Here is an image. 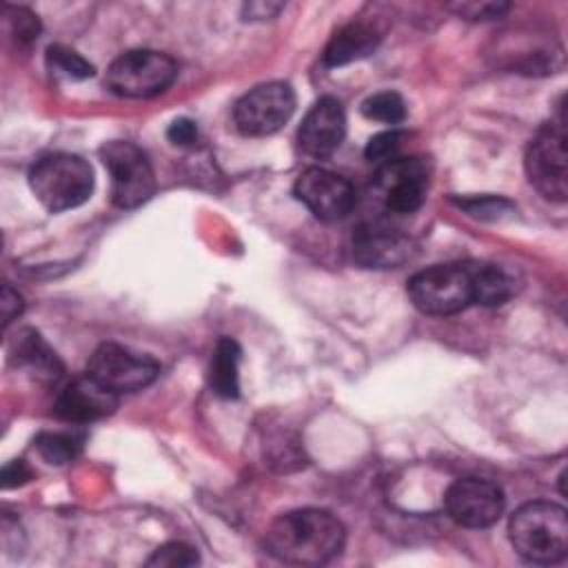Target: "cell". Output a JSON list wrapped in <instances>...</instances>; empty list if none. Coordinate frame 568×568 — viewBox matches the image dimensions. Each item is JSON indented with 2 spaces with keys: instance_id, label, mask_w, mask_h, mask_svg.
<instances>
[{
  "instance_id": "cell-1",
  "label": "cell",
  "mask_w": 568,
  "mask_h": 568,
  "mask_svg": "<svg viewBox=\"0 0 568 568\" xmlns=\"http://www.w3.org/2000/svg\"><path fill=\"white\" fill-rule=\"evenodd\" d=\"M344 537V526L333 513L322 508H300L271 524L266 548L280 561L320 566L342 550Z\"/></svg>"
},
{
  "instance_id": "cell-2",
  "label": "cell",
  "mask_w": 568,
  "mask_h": 568,
  "mask_svg": "<svg viewBox=\"0 0 568 568\" xmlns=\"http://www.w3.org/2000/svg\"><path fill=\"white\" fill-rule=\"evenodd\" d=\"M513 548L528 561L557 564L568 552V517L559 504L528 501L508 521Z\"/></svg>"
},
{
  "instance_id": "cell-3",
  "label": "cell",
  "mask_w": 568,
  "mask_h": 568,
  "mask_svg": "<svg viewBox=\"0 0 568 568\" xmlns=\"http://www.w3.org/2000/svg\"><path fill=\"white\" fill-rule=\"evenodd\" d=\"M29 184L49 213H60L75 209L91 197L93 169L80 155L49 153L33 164Z\"/></svg>"
},
{
  "instance_id": "cell-4",
  "label": "cell",
  "mask_w": 568,
  "mask_h": 568,
  "mask_svg": "<svg viewBox=\"0 0 568 568\" xmlns=\"http://www.w3.org/2000/svg\"><path fill=\"white\" fill-rule=\"evenodd\" d=\"M408 297L426 315H455L475 304L473 262L437 264L408 280Z\"/></svg>"
},
{
  "instance_id": "cell-5",
  "label": "cell",
  "mask_w": 568,
  "mask_h": 568,
  "mask_svg": "<svg viewBox=\"0 0 568 568\" xmlns=\"http://www.w3.org/2000/svg\"><path fill=\"white\" fill-rule=\"evenodd\" d=\"M178 75L171 55L153 49H133L118 55L106 69V87L122 98H153L164 93Z\"/></svg>"
},
{
  "instance_id": "cell-6",
  "label": "cell",
  "mask_w": 568,
  "mask_h": 568,
  "mask_svg": "<svg viewBox=\"0 0 568 568\" xmlns=\"http://www.w3.org/2000/svg\"><path fill=\"white\" fill-rule=\"evenodd\" d=\"M526 175L530 184L548 200L564 202L568 195V149L564 118L544 124L528 144Z\"/></svg>"
},
{
  "instance_id": "cell-7",
  "label": "cell",
  "mask_w": 568,
  "mask_h": 568,
  "mask_svg": "<svg viewBox=\"0 0 568 568\" xmlns=\"http://www.w3.org/2000/svg\"><path fill=\"white\" fill-rule=\"evenodd\" d=\"M111 175V202L120 209L144 204L155 191V175L140 146L124 140L106 142L100 151Z\"/></svg>"
},
{
  "instance_id": "cell-8",
  "label": "cell",
  "mask_w": 568,
  "mask_h": 568,
  "mask_svg": "<svg viewBox=\"0 0 568 568\" xmlns=\"http://www.w3.org/2000/svg\"><path fill=\"white\" fill-rule=\"evenodd\" d=\"M295 111V93L286 82H264L242 95L233 122L242 135L262 138L280 131Z\"/></svg>"
},
{
  "instance_id": "cell-9",
  "label": "cell",
  "mask_w": 568,
  "mask_h": 568,
  "mask_svg": "<svg viewBox=\"0 0 568 568\" xmlns=\"http://www.w3.org/2000/svg\"><path fill=\"white\" fill-rule=\"evenodd\" d=\"M87 373L113 393L142 390L155 382L160 364L142 353H133L120 344H100L87 364Z\"/></svg>"
},
{
  "instance_id": "cell-10",
  "label": "cell",
  "mask_w": 568,
  "mask_h": 568,
  "mask_svg": "<svg viewBox=\"0 0 568 568\" xmlns=\"http://www.w3.org/2000/svg\"><path fill=\"white\" fill-rule=\"evenodd\" d=\"M428 162L424 158H393L384 162L373 180V189L393 213H413L424 204L428 189Z\"/></svg>"
},
{
  "instance_id": "cell-11",
  "label": "cell",
  "mask_w": 568,
  "mask_h": 568,
  "mask_svg": "<svg viewBox=\"0 0 568 568\" xmlns=\"http://www.w3.org/2000/svg\"><path fill=\"white\" fill-rule=\"evenodd\" d=\"M448 517L464 528L493 526L504 513V493L481 477H464L450 484L444 497Z\"/></svg>"
},
{
  "instance_id": "cell-12",
  "label": "cell",
  "mask_w": 568,
  "mask_h": 568,
  "mask_svg": "<svg viewBox=\"0 0 568 568\" xmlns=\"http://www.w3.org/2000/svg\"><path fill=\"white\" fill-rule=\"evenodd\" d=\"M295 197L320 220H342L355 206V191L342 175L311 166L295 180Z\"/></svg>"
},
{
  "instance_id": "cell-13",
  "label": "cell",
  "mask_w": 568,
  "mask_h": 568,
  "mask_svg": "<svg viewBox=\"0 0 568 568\" xmlns=\"http://www.w3.org/2000/svg\"><path fill=\"white\" fill-rule=\"evenodd\" d=\"M118 408V393L95 382L89 373L71 379L58 395L53 413L69 424H91Z\"/></svg>"
},
{
  "instance_id": "cell-14",
  "label": "cell",
  "mask_w": 568,
  "mask_h": 568,
  "mask_svg": "<svg viewBox=\"0 0 568 568\" xmlns=\"http://www.w3.org/2000/svg\"><path fill=\"white\" fill-rule=\"evenodd\" d=\"M346 133V113L337 98H320L308 113L304 115L297 140L300 149L311 158L331 155L344 140Z\"/></svg>"
},
{
  "instance_id": "cell-15",
  "label": "cell",
  "mask_w": 568,
  "mask_h": 568,
  "mask_svg": "<svg viewBox=\"0 0 568 568\" xmlns=\"http://www.w3.org/2000/svg\"><path fill=\"white\" fill-rule=\"evenodd\" d=\"M353 255L366 268H393L410 257V242L390 226L366 224L353 237Z\"/></svg>"
},
{
  "instance_id": "cell-16",
  "label": "cell",
  "mask_w": 568,
  "mask_h": 568,
  "mask_svg": "<svg viewBox=\"0 0 568 568\" xmlns=\"http://www.w3.org/2000/svg\"><path fill=\"white\" fill-rule=\"evenodd\" d=\"M11 362L29 371L40 382H55L62 375V362L55 351L33 328H20L9 342Z\"/></svg>"
},
{
  "instance_id": "cell-17",
  "label": "cell",
  "mask_w": 568,
  "mask_h": 568,
  "mask_svg": "<svg viewBox=\"0 0 568 568\" xmlns=\"http://www.w3.org/2000/svg\"><path fill=\"white\" fill-rule=\"evenodd\" d=\"M379 42L377 31L364 22H348L337 29L324 51V62L328 67H342L362 60L375 51Z\"/></svg>"
},
{
  "instance_id": "cell-18",
  "label": "cell",
  "mask_w": 568,
  "mask_h": 568,
  "mask_svg": "<svg viewBox=\"0 0 568 568\" xmlns=\"http://www.w3.org/2000/svg\"><path fill=\"white\" fill-rule=\"evenodd\" d=\"M240 359L242 348L235 339L222 337L215 344L211 366H209V384L211 390L224 399H235L240 395Z\"/></svg>"
},
{
  "instance_id": "cell-19",
  "label": "cell",
  "mask_w": 568,
  "mask_h": 568,
  "mask_svg": "<svg viewBox=\"0 0 568 568\" xmlns=\"http://www.w3.org/2000/svg\"><path fill=\"white\" fill-rule=\"evenodd\" d=\"M473 291H475V304L499 306L508 302L510 295L515 293V282L501 266L473 262Z\"/></svg>"
},
{
  "instance_id": "cell-20",
  "label": "cell",
  "mask_w": 568,
  "mask_h": 568,
  "mask_svg": "<svg viewBox=\"0 0 568 568\" xmlns=\"http://www.w3.org/2000/svg\"><path fill=\"white\" fill-rule=\"evenodd\" d=\"M36 448L49 464L62 466L80 455L82 437L73 433H40L36 437Z\"/></svg>"
},
{
  "instance_id": "cell-21",
  "label": "cell",
  "mask_w": 568,
  "mask_h": 568,
  "mask_svg": "<svg viewBox=\"0 0 568 568\" xmlns=\"http://www.w3.org/2000/svg\"><path fill=\"white\" fill-rule=\"evenodd\" d=\"M362 113L368 120L384 122V124H399L406 118V104L404 98L395 91H379L368 95L362 102Z\"/></svg>"
},
{
  "instance_id": "cell-22",
  "label": "cell",
  "mask_w": 568,
  "mask_h": 568,
  "mask_svg": "<svg viewBox=\"0 0 568 568\" xmlns=\"http://www.w3.org/2000/svg\"><path fill=\"white\" fill-rule=\"evenodd\" d=\"M47 64L51 71L71 80H84L93 75V64L62 44H53L47 49Z\"/></svg>"
},
{
  "instance_id": "cell-23",
  "label": "cell",
  "mask_w": 568,
  "mask_h": 568,
  "mask_svg": "<svg viewBox=\"0 0 568 568\" xmlns=\"http://www.w3.org/2000/svg\"><path fill=\"white\" fill-rule=\"evenodd\" d=\"M200 557L195 552V548L180 544V541H171L160 546L149 559L146 566H155V568H184V566H193L197 564Z\"/></svg>"
},
{
  "instance_id": "cell-24",
  "label": "cell",
  "mask_w": 568,
  "mask_h": 568,
  "mask_svg": "<svg viewBox=\"0 0 568 568\" xmlns=\"http://www.w3.org/2000/svg\"><path fill=\"white\" fill-rule=\"evenodd\" d=\"M404 133L397 131V129H390V131H382L377 135H373L366 144V158L371 162H388L393 158H399V151L404 146Z\"/></svg>"
},
{
  "instance_id": "cell-25",
  "label": "cell",
  "mask_w": 568,
  "mask_h": 568,
  "mask_svg": "<svg viewBox=\"0 0 568 568\" xmlns=\"http://www.w3.org/2000/svg\"><path fill=\"white\" fill-rule=\"evenodd\" d=\"M459 209H464L468 215L479 217V220H499L501 215L513 211V204L504 197H493V195H484V197H462L457 200Z\"/></svg>"
},
{
  "instance_id": "cell-26",
  "label": "cell",
  "mask_w": 568,
  "mask_h": 568,
  "mask_svg": "<svg viewBox=\"0 0 568 568\" xmlns=\"http://www.w3.org/2000/svg\"><path fill=\"white\" fill-rule=\"evenodd\" d=\"M9 11H11V29H13V36L18 38V42H22V44L33 42L40 33L38 16H33L29 9H22V7H13Z\"/></svg>"
},
{
  "instance_id": "cell-27",
  "label": "cell",
  "mask_w": 568,
  "mask_h": 568,
  "mask_svg": "<svg viewBox=\"0 0 568 568\" xmlns=\"http://www.w3.org/2000/svg\"><path fill=\"white\" fill-rule=\"evenodd\" d=\"M166 138H169L173 144H178V146H189V144H193V142L197 140V126H195V122L189 120V118H178V120H173V122L169 124Z\"/></svg>"
},
{
  "instance_id": "cell-28",
  "label": "cell",
  "mask_w": 568,
  "mask_h": 568,
  "mask_svg": "<svg viewBox=\"0 0 568 568\" xmlns=\"http://www.w3.org/2000/svg\"><path fill=\"white\" fill-rule=\"evenodd\" d=\"M455 9L462 16H468L473 20H488V18H499L508 9V4H504V2H481V4L468 2V4H457Z\"/></svg>"
},
{
  "instance_id": "cell-29",
  "label": "cell",
  "mask_w": 568,
  "mask_h": 568,
  "mask_svg": "<svg viewBox=\"0 0 568 568\" xmlns=\"http://www.w3.org/2000/svg\"><path fill=\"white\" fill-rule=\"evenodd\" d=\"M0 306H2V322H4V326H9V322H11L13 317H18V315L24 311V302H22L20 293L13 291L9 284L2 286Z\"/></svg>"
},
{
  "instance_id": "cell-30",
  "label": "cell",
  "mask_w": 568,
  "mask_h": 568,
  "mask_svg": "<svg viewBox=\"0 0 568 568\" xmlns=\"http://www.w3.org/2000/svg\"><path fill=\"white\" fill-rule=\"evenodd\" d=\"M29 479H31V468L22 459H16L2 468V486L4 488L22 486Z\"/></svg>"
},
{
  "instance_id": "cell-31",
  "label": "cell",
  "mask_w": 568,
  "mask_h": 568,
  "mask_svg": "<svg viewBox=\"0 0 568 568\" xmlns=\"http://www.w3.org/2000/svg\"><path fill=\"white\" fill-rule=\"evenodd\" d=\"M282 9V4H264V2H253L246 7V13L251 16V20H262V18H271L273 13H277Z\"/></svg>"
}]
</instances>
